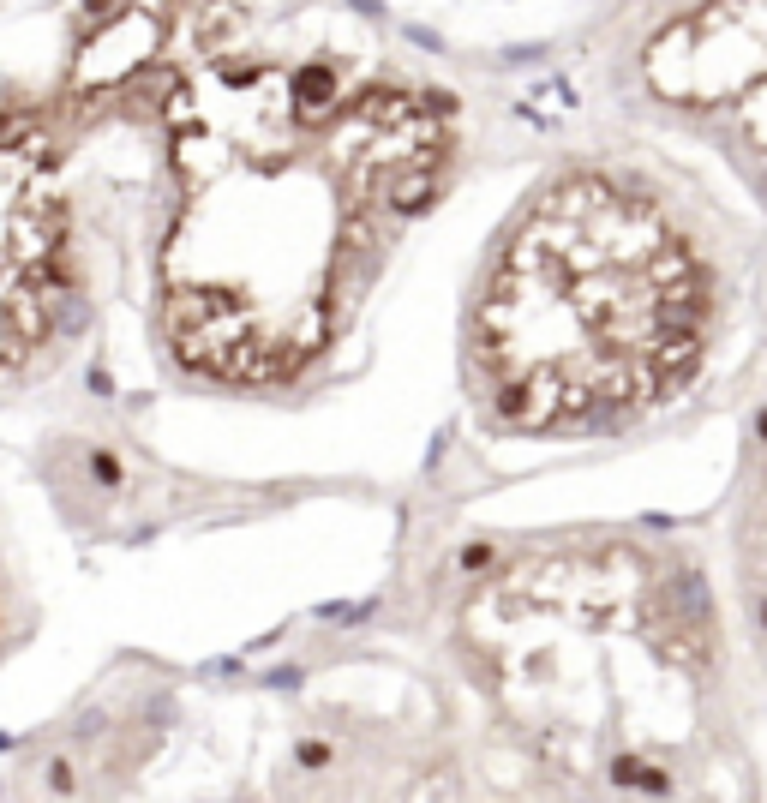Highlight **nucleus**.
Listing matches in <instances>:
<instances>
[{
	"instance_id": "obj_1",
	"label": "nucleus",
	"mask_w": 767,
	"mask_h": 803,
	"mask_svg": "<svg viewBox=\"0 0 767 803\" xmlns=\"http://www.w3.org/2000/svg\"><path fill=\"white\" fill-rule=\"evenodd\" d=\"M162 114L180 186L156 258L162 348L210 384H294L432 204L456 114L432 90L234 54L186 66Z\"/></svg>"
},
{
	"instance_id": "obj_2",
	"label": "nucleus",
	"mask_w": 767,
	"mask_h": 803,
	"mask_svg": "<svg viewBox=\"0 0 767 803\" xmlns=\"http://www.w3.org/2000/svg\"><path fill=\"white\" fill-rule=\"evenodd\" d=\"M456 642L504 738L570 792H756L750 678L708 558L648 528L510 546L462 600Z\"/></svg>"
},
{
	"instance_id": "obj_3",
	"label": "nucleus",
	"mask_w": 767,
	"mask_h": 803,
	"mask_svg": "<svg viewBox=\"0 0 767 803\" xmlns=\"http://www.w3.org/2000/svg\"><path fill=\"white\" fill-rule=\"evenodd\" d=\"M738 324V222L666 168L588 156L504 222L468 306V390L510 438H612L690 402Z\"/></svg>"
},
{
	"instance_id": "obj_4",
	"label": "nucleus",
	"mask_w": 767,
	"mask_h": 803,
	"mask_svg": "<svg viewBox=\"0 0 767 803\" xmlns=\"http://www.w3.org/2000/svg\"><path fill=\"white\" fill-rule=\"evenodd\" d=\"M648 96L708 132L767 204V0H690L636 54Z\"/></svg>"
},
{
	"instance_id": "obj_5",
	"label": "nucleus",
	"mask_w": 767,
	"mask_h": 803,
	"mask_svg": "<svg viewBox=\"0 0 767 803\" xmlns=\"http://www.w3.org/2000/svg\"><path fill=\"white\" fill-rule=\"evenodd\" d=\"M66 198L48 144L0 120V372L30 366L66 318Z\"/></svg>"
},
{
	"instance_id": "obj_6",
	"label": "nucleus",
	"mask_w": 767,
	"mask_h": 803,
	"mask_svg": "<svg viewBox=\"0 0 767 803\" xmlns=\"http://www.w3.org/2000/svg\"><path fill=\"white\" fill-rule=\"evenodd\" d=\"M726 606L744 648L750 696L767 708V390L744 420L738 480L726 504Z\"/></svg>"
}]
</instances>
